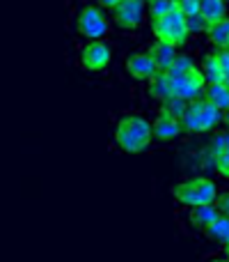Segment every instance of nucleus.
Masks as SVG:
<instances>
[{"instance_id":"1","label":"nucleus","mask_w":229,"mask_h":262,"mask_svg":"<svg viewBox=\"0 0 229 262\" xmlns=\"http://www.w3.org/2000/svg\"><path fill=\"white\" fill-rule=\"evenodd\" d=\"M154 127L142 115H124L115 127V143L121 152L140 154L151 145Z\"/></svg>"},{"instance_id":"2","label":"nucleus","mask_w":229,"mask_h":262,"mask_svg":"<svg viewBox=\"0 0 229 262\" xmlns=\"http://www.w3.org/2000/svg\"><path fill=\"white\" fill-rule=\"evenodd\" d=\"M172 195H174V200L179 205L193 209V207H199V205H213L218 200V195H220V191H218L216 182L211 177L197 175V177H188V180L179 182L172 189Z\"/></svg>"},{"instance_id":"3","label":"nucleus","mask_w":229,"mask_h":262,"mask_svg":"<svg viewBox=\"0 0 229 262\" xmlns=\"http://www.w3.org/2000/svg\"><path fill=\"white\" fill-rule=\"evenodd\" d=\"M222 122V111L216 108L209 99H197L190 101L186 115L181 118V124H184L186 134H209Z\"/></svg>"},{"instance_id":"4","label":"nucleus","mask_w":229,"mask_h":262,"mask_svg":"<svg viewBox=\"0 0 229 262\" xmlns=\"http://www.w3.org/2000/svg\"><path fill=\"white\" fill-rule=\"evenodd\" d=\"M151 32L158 41H165V44H172L176 49L188 44L190 39V30H188V18L174 9V12L165 14L161 18H154L151 21Z\"/></svg>"},{"instance_id":"5","label":"nucleus","mask_w":229,"mask_h":262,"mask_svg":"<svg viewBox=\"0 0 229 262\" xmlns=\"http://www.w3.org/2000/svg\"><path fill=\"white\" fill-rule=\"evenodd\" d=\"M76 30L81 37L90 41L104 39L110 32V18L106 16V9L99 5H85L76 14Z\"/></svg>"},{"instance_id":"6","label":"nucleus","mask_w":229,"mask_h":262,"mask_svg":"<svg viewBox=\"0 0 229 262\" xmlns=\"http://www.w3.org/2000/svg\"><path fill=\"white\" fill-rule=\"evenodd\" d=\"M167 74V72H165ZM167 81H170V92L172 97L176 99H184V101H197L204 97L207 92V78H204L202 69H193V72L184 74V76H170L167 74Z\"/></svg>"},{"instance_id":"7","label":"nucleus","mask_w":229,"mask_h":262,"mask_svg":"<svg viewBox=\"0 0 229 262\" xmlns=\"http://www.w3.org/2000/svg\"><path fill=\"white\" fill-rule=\"evenodd\" d=\"M147 14V0H121L113 9V23L119 30H138Z\"/></svg>"},{"instance_id":"8","label":"nucleus","mask_w":229,"mask_h":262,"mask_svg":"<svg viewBox=\"0 0 229 262\" xmlns=\"http://www.w3.org/2000/svg\"><path fill=\"white\" fill-rule=\"evenodd\" d=\"M81 67L85 72H106L113 62V49H110L108 41L96 39V41H87L81 49Z\"/></svg>"},{"instance_id":"9","label":"nucleus","mask_w":229,"mask_h":262,"mask_svg":"<svg viewBox=\"0 0 229 262\" xmlns=\"http://www.w3.org/2000/svg\"><path fill=\"white\" fill-rule=\"evenodd\" d=\"M126 74H129L133 81L140 83H149L161 74L158 64L154 62V58L149 55V51H135L126 58Z\"/></svg>"},{"instance_id":"10","label":"nucleus","mask_w":229,"mask_h":262,"mask_svg":"<svg viewBox=\"0 0 229 262\" xmlns=\"http://www.w3.org/2000/svg\"><path fill=\"white\" fill-rule=\"evenodd\" d=\"M209 157H213V168L220 177L229 180V131H220L209 143Z\"/></svg>"},{"instance_id":"11","label":"nucleus","mask_w":229,"mask_h":262,"mask_svg":"<svg viewBox=\"0 0 229 262\" xmlns=\"http://www.w3.org/2000/svg\"><path fill=\"white\" fill-rule=\"evenodd\" d=\"M151 127H154V140H158V143H172V140H176L184 134L181 120L170 113H163V111H158Z\"/></svg>"},{"instance_id":"12","label":"nucleus","mask_w":229,"mask_h":262,"mask_svg":"<svg viewBox=\"0 0 229 262\" xmlns=\"http://www.w3.org/2000/svg\"><path fill=\"white\" fill-rule=\"evenodd\" d=\"M147 51H149V55L154 58V62L158 64V69H161V72H167V69L174 64L176 55H179V49H176V46L165 44V41H158V39L154 41Z\"/></svg>"},{"instance_id":"13","label":"nucleus","mask_w":229,"mask_h":262,"mask_svg":"<svg viewBox=\"0 0 229 262\" xmlns=\"http://www.w3.org/2000/svg\"><path fill=\"white\" fill-rule=\"evenodd\" d=\"M218 216H220V209H218L216 203H213V205H199V207L190 209L188 221H190V226H193L195 230L204 232L213 221H216Z\"/></svg>"},{"instance_id":"14","label":"nucleus","mask_w":229,"mask_h":262,"mask_svg":"<svg viewBox=\"0 0 229 262\" xmlns=\"http://www.w3.org/2000/svg\"><path fill=\"white\" fill-rule=\"evenodd\" d=\"M227 7L229 5L225 0H199V16H202L209 26H213V23L227 18Z\"/></svg>"},{"instance_id":"15","label":"nucleus","mask_w":229,"mask_h":262,"mask_svg":"<svg viewBox=\"0 0 229 262\" xmlns=\"http://www.w3.org/2000/svg\"><path fill=\"white\" fill-rule=\"evenodd\" d=\"M204 235H207V239H211L213 244L227 246L229 244V216L227 214H220V216L204 230Z\"/></svg>"},{"instance_id":"16","label":"nucleus","mask_w":229,"mask_h":262,"mask_svg":"<svg viewBox=\"0 0 229 262\" xmlns=\"http://www.w3.org/2000/svg\"><path fill=\"white\" fill-rule=\"evenodd\" d=\"M207 37H209V41H211V46H216V51L229 49V16L213 23V26H209Z\"/></svg>"},{"instance_id":"17","label":"nucleus","mask_w":229,"mask_h":262,"mask_svg":"<svg viewBox=\"0 0 229 262\" xmlns=\"http://www.w3.org/2000/svg\"><path fill=\"white\" fill-rule=\"evenodd\" d=\"M204 99H209L216 108H220L225 113L229 108V85L227 83H211V85H207Z\"/></svg>"},{"instance_id":"18","label":"nucleus","mask_w":229,"mask_h":262,"mask_svg":"<svg viewBox=\"0 0 229 262\" xmlns=\"http://www.w3.org/2000/svg\"><path fill=\"white\" fill-rule=\"evenodd\" d=\"M199 69H202L204 78H207V85H211V83H225V76H222V69H220V62H218L216 53L204 55L202 67Z\"/></svg>"},{"instance_id":"19","label":"nucleus","mask_w":229,"mask_h":262,"mask_svg":"<svg viewBox=\"0 0 229 262\" xmlns=\"http://www.w3.org/2000/svg\"><path fill=\"white\" fill-rule=\"evenodd\" d=\"M149 97H151V99H156L158 104L172 99L170 81H167V74L165 72H161L156 78H154V81H149Z\"/></svg>"},{"instance_id":"20","label":"nucleus","mask_w":229,"mask_h":262,"mask_svg":"<svg viewBox=\"0 0 229 262\" xmlns=\"http://www.w3.org/2000/svg\"><path fill=\"white\" fill-rule=\"evenodd\" d=\"M193 69H197V64H195V58L188 53H179L174 60V64H172L170 69H167V74L170 76H184V74L193 72Z\"/></svg>"},{"instance_id":"21","label":"nucleus","mask_w":229,"mask_h":262,"mask_svg":"<svg viewBox=\"0 0 229 262\" xmlns=\"http://www.w3.org/2000/svg\"><path fill=\"white\" fill-rule=\"evenodd\" d=\"M174 9H176V0H151V3H147V12L151 21L174 12Z\"/></svg>"},{"instance_id":"22","label":"nucleus","mask_w":229,"mask_h":262,"mask_svg":"<svg viewBox=\"0 0 229 262\" xmlns=\"http://www.w3.org/2000/svg\"><path fill=\"white\" fill-rule=\"evenodd\" d=\"M161 111H163V113H170V115H174V118L181 120V118L186 115V111H188V101L172 97V99L163 101V104H161Z\"/></svg>"},{"instance_id":"23","label":"nucleus","mask_w":229,"mask_h":262,"mask_svg":"<svg viewBox=\"0 0 229 262\" xmlns=\"http://www.w3.org/2000/svg\"><path fill=\"white\" fill-rule=\"evenodd\" d=\"M176 9H179L186 18L197 16L199 14V0H176Z\"/></svg>"},{"instance_id":"24","label":"nucleus","mask_w":229,"mask_h":262,"mask_svg":"<svg viewBox=\"0 0 229 262\" xmlns=\"http://www.w3.org/2000/svg\"><path fill=\"white\" fill-rule=\"evenodd\" d=\"M188 30H190V35H202V32L209 30V23L197 14V16H190L188 18Z\"/></svg>"},{"instance_id":"25","label":"nucleus","mask_w":229,"mask_h":262,"mask_svg":"<svg viewBox=\"0 0 229 262\" xmlns=\"http://www.w3.org/2000/svg\"><path fill=\"white\" fill-rule=\"evenodd\" d=\"M216 55H218V62H220L222 76H225V83H227V81H229V49L216 51Z\"/></svg>"},{"instance_id":"26","label":"nucleus","mask_w":229,"mask_h":262,"mask_svg":"<svg viewBox=\"0 0 229 262\" xmlns=\"http://www.w3.org/2000/svg\"><path fill=\"white\" fill-rule=\"evenodd\" d=\"M216 205H218V209H220V214H227L229 216V191H222V193L218 195Z\"/></svg>"},{"instance_id":"27","label":"nucleus","mask_w":229,"mask_h":262,"mask_svg":"<svg viewBox=\"0 0 229 262\" xmlns=\"http://www.w3.org/2000/svg\"><path fill=\"white\" fill-rule=\"evenodd\" d=\"M119 3H121V0H96V5H99V7L110 9V12H113V9H115Z\"/></svg>"},{"instance_id":"28","label":"nucleus","mask_w":229,"mask_h":262,"mask_svg":"<svg viewBox=\"0 0 229 262\" xmlns=\"http://www.w3.org/2000/svg\"><path fill=\"white\" fill-rule=\"evenodd\" d=\"M222 124H225V127L229 129V108L225 111V113H222Z\"/></svg>"},{"instance_id":"29","label":"nucleus","mask_w":229,"mask_h":262,"mask_svg":"<svg viewBox=\"0 0 229 262\" xmlns=\"http://www.w3.org/2000/svg\"><path fill=\"white\" fill-rule=\"evenodd\" d=\"M207 262H229L227 258H209Z\"/></svg>"},{"instance_id":"30","label":"nucleus","mask_w":229,"mask_h":262,"mask_svg":"<svg viewBox=\"0 0 229 262\" xmlns=\"http://www.w3.org/2000/svg\"><path fill=\"white\" fill-rule=\"evenodd\" d=\"M225 258H227V260H229V244H227V246H225Z\"/></svg>"},{"instance_id":"31","label":"nucleus","mask_w":229,"mask_h":262,"mask_svg":"<svg viewBox=\"0 0 229 262\" xmlns=\"http://www.w3.org/2000/svg\"><path fill=\"white\" fill-rule=\"evenodd\" d=\"M225 3H227V5H229V0H225Z\"/></svg>"},{"instance_id":"32","label":"nucleus","mask_w":229,"mask_h":262,"mask_svg":"<svg viewBox=\"0 0 229 262\" xmlns=\"http://www.w3.org/2000/svg\"><path fill=\"white\" fill-rule=\"evenodd\" d=\"M147 3H151V0H147Z\"/></svg>"},{"instance_id":"33","label":"nucleus","mask_w":229,"mask_h":262,"mask_svg":"<svg viewBox=\"0 0 229 262\" xmlns=\"http://www.w3.org/2000/svg\"><path fill=\"white\" fill-rule=\"evenodd\" d=\"M227 85H229V81H227Z\"/></svg>"}]
</instances>
